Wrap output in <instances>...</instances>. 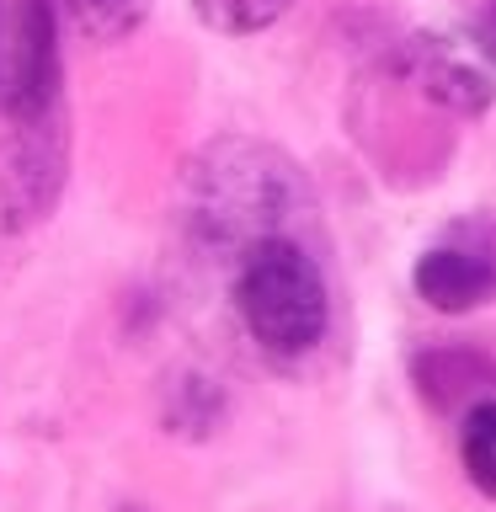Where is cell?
I'll return each mask as SVG.
<instances>
[{"label":"cell","mask_w":496,"mask_h":512,"mask_svg":"<svg viewBox=\"0 0 496 512\" xmlns=\"http://www.w3.org/2000/svg\"><path fill=\"white\" fill-rule=\"evenodd\" d=\"M235 310L251 342H262L278 358H299L326 336L331 294L315 256L288 235H267L246 246L235 272Z\"/></svg>","instance_id":"1"},{"label":"cell","mask_w":496,"mask_h":512,"mask_svg":"<svg viewBox=\"0 0 496 512\" xmlns=\"http://www.w3.org/2000/svg\"><path fill=\"white\" fill-rule=\"evenodd\" d=\"M416 299L443 315H464L496 299V235L486 224H459L411 267Z\"/></svg>","instance_id":"2"},{"label":"cell","mask_w":496,"mask_h":512,"mask_svg":"<svg viewBox=\"0 0 496 512\" xmlns=\"http://www.w3.org/2000/svg\"><path fill=\"white\" fill-rule=\"evenodd\" d=\"M64 16L80 38L91 43H118L150 16V0H64Z\"/></svg>","instance_id":"3"},{"label":"cell","mask_w":496,"mask_h":512,"mask_svg":"<svg viewBox=\"0 0 496 512\" xmlns=\"http://www.w3.org/2000/svg\"><path fill=\"white\" fill-rule=\"evenodd\" d=\"M459 459H464V475L496 502V400L470 406L464 432H459Z\"/></svg>","instance_id":"4"},{"label":"cell","mask_w":496,"mask_h":512,"mask_svg":"<svg viewBox=\"0 0 496 512\" xmlns=\"http://www.w3.org/2000/svg\"><path fill=\"white\" fill-rule=\"evenodd\" d=\"M288 6H294V0H192L198 22L214 27V32H230V38H251V32L272 27Z\"/></svg>","instance_id":"5"},{"label":"cell","mask_w":496,"mask_h":512,"mask_svg":"<svg viewBox=\"0 0 496 512\" xmlns=\"http://www.w3.org/2000/svg\"><path fill=\"white\" fill-rule=\"evenodd\" d=\"M422 80H427L432 96H443V102H454V107H475L480 96L491 91L486 75L470 70V64H459V59H448L443 48H427L422 54Z\"/></svg>","instance_id":"6"},{"label":"cell","mask_w":496,"mask_h":512,"mask_svg":"<svg viewBox=\"0 0 496 512\" xmlns=\"http://www.w3.org/2000/svg\"><path fill=\"white\" fill-rule=\"evenodd\" d=\"M475 38H480V48L496 59V0H486V11H480V22H475Z\"/></svg>","instance_id":"7"}]
</instances>
